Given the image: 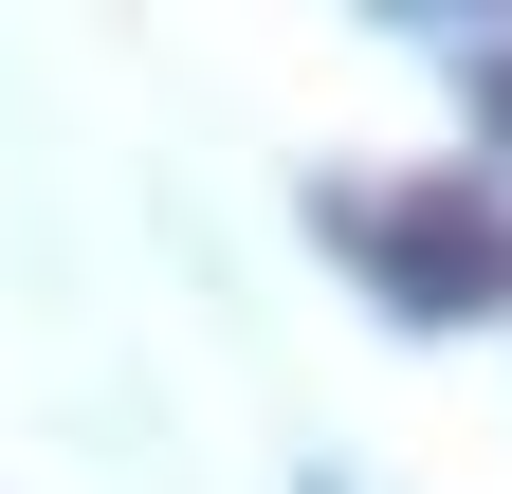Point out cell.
Listing matches in <instances>:
<instances>
[{"label":"cell","instance_id":"obj_2","mask_svg":"<svg viewBox=\"0 0 512 494\" xmlns=\"http://www.w3.org/2000/svg\"><path fill=\"white\" fill-rule=\"evenodd\" d=\"M476 92H494V129H512V55H494V74H476Z\"/></svg>","mask_w":512,"mask_h":494},{"label":"cell","instance_id":"obj_1","mask_svg":"<svg viewBox=\"0 0 512 494\" xmlns=\"http://www.w3.org/2000/svg\"><path fill=\"white\" fill-rule=\"evenodd\" d=\"M348 238L384 257V293H403V312H494V293H512V202H476V183L348 202Z\"/></svg>","mask_w":512,"mask_h":494}]
</instances>
